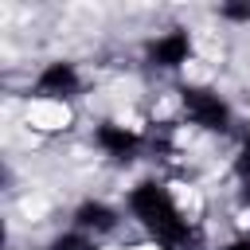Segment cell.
Masks as SVG:
<instances>
[{
	"instance_id": "obj_1",
	"label": "cell",
	"mask_w": 250,
	"mask_h": 250,
	"mask_svg": "<svg viewBox=\"0 0 250 250\" xmlns=\"http://www.w3.org/2000/svg\"><path fill=\"white\" fill-rule=\"evenodd\" d=\"M129 207H133V215L156 234V242H160L164 250H195V242H199L195 227L176 211L172 195H168L160 184H137L133 195H129Z\"/></svg>"
},
{
	"instance_id": "obj_2",
	"label": "cell",
	"mask_w": 250,
	"mask_h": 250,
	"mask_svg": "<svg viewBox=\"0 0 250 250\" xmlns=\"http://www.w3.org/2000/svg\"><path fill=\"white\" fill-rule=\"evenodd\" d=\"M184 113L191 117V125H199L207 133H223L230 125V105L215 90H203V86H188L184 90Z\"/></svg>"
},
{
	"instance_id": "obj_3",
	"label": "cell",
	"mask_w": 250,
	"mask_h": 250,
	"mask_svg": "<svg viewBox=\"0 0 250 250\" xmlns=\"http://www.w3.org/2000/svg\"><path fill=\"white\" fill-rule=\"evenodd\" d=\"M39 98H74L78 94V70L70 62H47L43 74L35 78Z\"/></svg>"
},
{
	"instance_id": "obj_4",
	"label": "cell",
	"mask_w": 250,
	"mask_h": 250,
	"mask_svg": "<svg viewBox=\"0 0 250 250\" xmlns=\"http://www.w3.org/2000/svg\"><path fill=\"white\" fill-rule=\"evenodd\" d=\"M188 55H191V39H188V31H168V35H160V39L148 47V59H152L156 66H164V70L184 66Z\"/></svg>"
},
{
	"instance_id": "obj_5",
	"label": "cell",
	"mask_w": 250,
	"mask_h": 250,
	"mask_svg": "<svg viewBox=\"0 0 250 250\" xmlns=\"http://www.w3.org/2000/svg\"><path fill=\"white\" fill-rule=\"evenodd\" d=\"M113 227H117V211L105 203H82L74 211V230L82 234H109Z\"/></svg>"
},
{
	"instance_id": "obj_6",
	"label": "cell",
	"mask_w": 250,
	"mask_h": 250,
	"mask_svg": "<svg viewBox=\"0 0 250 250\" xmlns=\"http://www.w3.org/2000/svg\"><path fill=\"white\" fill-rule=\"evenodd\" d=\"M98 145L109 152V156H117V160H129L133 152H137V145H141V137L133 133V129H125V125H102L98 129Z\"/></svg>"
},
{
	"instance_id": "obj_7",
	"label": "cell",
	"mask_w": 250,
	"mask_h": 250,
	"mask_svg": "<svg viewBox=\"0 0 250 250\" xmlns=\"http://www.w3.org/2000/svg\"><path fill=\"white\" fill-rule=\"evenodd\" d=\"M47 250H94V246H90V238H86L82 230H66V234H59Z\"/></svg>"
},
{
	"instance_id": "obj_8",
	"label": "cell",
	"mask_w": 250,
	"mask_h": 250,
	"mask_svg": "<svg viewBox=\"0 0 250 250\" xmlns=\"http://www.w3.org/2000/svg\"><path fill=\"white\" fill-rule=\"evenodd\" d=\"M234 172H238V188H242V199L250 203V141H246V148L238 152V164H234Z\"/></svg>"
},
{
	"instance_id": "obj_9",
	"label": "cell",
	"mask_w": 250,
	"mask_h": 250,
	"mask_svg": "<svg viewBox=\"0 0 250 250\" xmlns=\"http://www.w3.org/2000/svg\"><path fill=\"white\" fill-rule=\"evenodd\" d=\"M223 20H234V23H250V4H223Z\"/></svg>"
},
{
	"instance_id": "obj_10",
	"label": "cell",
	"mask_w": 250,
	"mask_h": 250,
	"mask_svg": "<svg viewBox=\"0 0 250 250\" xmlns=\"http://www.w3.org/2000/svg\"><path fill=\"white\" fill-rule=\"evenodd\" d=\"M227 250H250V238H234V242H230Z\"/></svg>"
}]
</instances>
